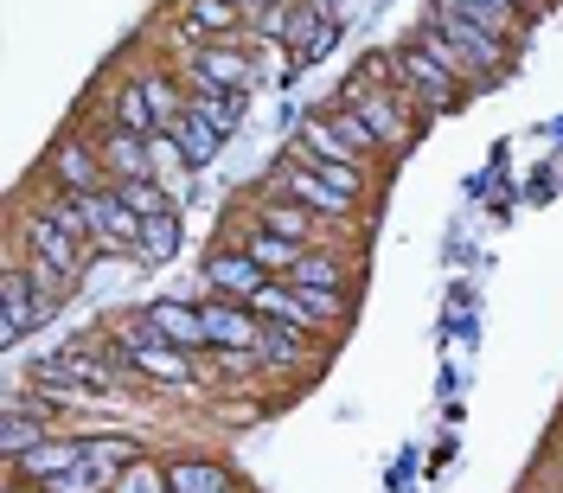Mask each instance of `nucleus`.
Returning a JSON list of instances; mask_svg holds the SVG:
<instances>
[{
  "label": "nucleus",
  "instance_id": "nucleus-24",
  "mask_svg": "<svg viewBox=\"0 0 563 493\" xmlns=\"http://www.w3.org/2000/svg\"><path fill=\"white\" fill-rule=\"evenodd\" d=\"M308 224H314V211L295 206V199H276V206H263V231H276V238H295V244H308Z\"/></svg>",
  "mask_w": 563,
  "mask_h": 493
},
{
  "label": "nucleus",
  "instance_id": "nucleus-32",
  "mask_svg": "<svg viewBox=\"0 0 563 493\" xmlns=\"http://www.w3.org/2000/svg\"><path fill=\"white\" fill-rule=\"evenodd\" d=\"M358 84H372V90H404V77H397V52H372V58L358 65Z\"/></svg>",
  "mask_w": 563,
  "mask_h": 493
},
{
  "label": "nucleus",
  "instance_id": "nucleus-30",
  "mask_svg": "<svg viewBox=\"0 0 563 493\" xmlns=\"http://www.w3.org/2000/svg\"><path fill=\"white\" fill-rule=\"evenodd\" d=\"M115 116H122V129H129V135H154V103H147V90H141V84H129V90H122Z\"/></svg>",
  "mask_w": 563,
  "mask_h": 493
},
{
  "label": "nucleus",
  "instance_id": "nucleus-25",
  "mask_svg": "<svg viewBox=\"0 0 563 493\" xmlns=\"http://www.w3.org/2000/svg\"><path fill=\"white\" fill-rule=\"evenodd\" d=\"M26 282H33V302H38V320L52 315V308H58V302H65V270H52V263H45V256H33V263H26Z\"/></svg>",
  "mask_w": 563,
  "mask_h": 493
},
{
  "label": "nucleus",
  "instance_id": "nucleus-21",
  "mask_svg": "<svg viewBox=\"0 0 563 493\" xmlns=\"http://www.w3.org/2000/svg\"><path fill=\"white\" fill-rule=\"evenodd\" d=\"M244 250L263 263V270H295L301 263V250L308 244H295V238H276V231H250L244 238Z\"/></svg>",
  "mask_w": 563,
  "mask_h": 493
},
{
  "label": "nucleus",
  "instance_id": "nucleus-9",
  "mask_svg": "<svg viewBox=\"0 0 563 493\" xmlns=\"http://www.w3.org/2000/svg\"><path fill=\"white\" fill-rule=\"evenodd\" d=\"M26 244H33V256H45V263H52V270H65V276H77V270H84V250H90V244H77L70 231H58L45 211L26 224Z\"/></svg>",
  "mask_w": 563,
  "mask_h": 493
},
{
  "label": "nucleus",
  "instance_id": "nucleus-16",
  "mask_svg": "<svg viewBox=\"0 0 563 493\" xmlns=\"http://www.w3.org/2000/svg\"><path fill=\"white\" fill-rule=\"evenodd\" d=\"M435 20H442V26L455 33V45L467 52V58H474V70H481V77H493V70H499V39H487L481 26H467V20H455V13H442V7H435Z\"/></svg>",
  "mask_w": 563,
  "mask_h": 493
},
{
  "label": "nucleus",
  "instance_id": "nucleus-5",
  "mask_svg": "<svg viewBox=\"0 0 563 493\" xmlns=\"http://www.w3.org/2000/svg\"><path fill=\"white\" fill-rule=\"evenodd\" d=\"M282 193L295 199V206H308V211H320V218H346L352 211V199L340 193V186H327V179L308 167V161H295L288 174H282Z\"/></svg>",
  "mask_w": 563,
  "mask_h": 493
},
{
  "label": "nucleus",
  "instance_id": "nucleus-29",
  "mask_svg": "<svg viewBox=\"0 0 563 493\" xmlns=\"http://www.w3.org/2000/svg\"><path fill=\"white\" fill-rule=\"evenodd\" d=\"M0 442H7V456L20 461V456H33L38 442H45V429H33L20 404H7V429H0Z\"/></svg>",
  "mask_w": 563,
  "mask_h": 493
},
{
  "label": "nucleus",
  "instance_id": "nucleus-20",
  "mask_svg": "<svg viewBox=\"0 0 563 493\" xmlns=\"http://www.w3.org/2000/svg\"><path fill=\"white\" fill-rule=\"evenodd\" d=\"M301 135H308V154H314V161H365V154H358V147H352L327 116H308V129H301Z\"/></svg>",
  "mask_w": 563,
  "mask_h": 493
},
{
  "label": "nucleus",
  "instance_id": "nucleus-35",
  "mask_svg": "<svg viewBox=\"0 0 563 493\" xmlns=\"http://www.w3.org/2000/svg\"><path fill=\"white\" fill-rule=\"evenodd\" d=\"M487 7H506V13H519V20L531 13V0H487Z\"/></svg>",
  "mask_w": 563,
  "mask_h": 493
},
{
  "label": "nucleus",
  "instance_id": "nucleus-33",
  "mask_svg": "<svg viewBox=\"0 0 563 493\" xmlns=\"http://www.w3.org/2000/svg\"><path fill=\"white\" fill-rule=\"evenodd\" d=\"M231 20H238V0H192V26H206V33H231Z\"/></svg>",
  "mask_w": 563,
  "mask_h": 493
},
{
  "label": "nucleus",
  "instance_id": "nucleus-2",
  "mask_svg": "<svg viewBox=\"0 0 563 493\" xmlns=\"http://www.w3.org/2000/svg\"><path fill=\"white\" fill-rule=\"evenodd\" d=\"M397 77H404V90H410L429 116H442V109L455 103V77L435 65L422 45H404V52H397Z\"/></svg>",
  "mask_w": 563,
  "mask_h": 493
},
{
  "label": "nucleus",
  "instance_id": "nucleus-19",
  "mask_svg": "<svg viewBox=\"0 0 563 493\" xmlns=\"http://www.w3.org/2000/svg\"><path fill=\"white\" fill-rule=\"evenodd\" d=\"M90 449V442H84ZM45 493H109L115 487V468H103V461H84V468H70V474H52V481H38Z\"/></svg>",
  "mask_w": 563,
  "mask_h": 493
},
{
  "label": "nucleus",
  "instance_id": "nucleus-34",
  "mask_svg": "<svg viewBox=\"0 0 563 493\" xmlns=\"http://www.w3.org/2000/svg\"><path fill=\"white\" fill-rule=\"evenodd\" d=\"M333 39H340V26H333V20H320L308 39H295V65H314V58H327V52H333Z\"/></svg>",
  "mask_w": 563,
  "mask_h": 493
},
{
  "label": "nucleus",
  "instance_id": "nucleus-3",
  "mask_svg": "<svg viewBox=\"0 0 563 493\" xmlns=\"http://www.w3.org/2000/svg\"><path fill=\"white\" fill-rule=\"evenodd\" d=\"M206 282L224 295V302H256V288H269V270L250 256V250H224V256H211L206 263Z\"/></svg>",
  "mask_w": 563,
  "mask_h": 493
},
{
  "label": "nucleus",
  "instance_id": "nucleus-11",
  "mask_svg": "<svg viewBox=\"0 0 563 493\" xmlns=\"http://www.w3.org/2000/svg\"><path fill=\"white\" fill-rule=\"evenodd\" d=\"M0 302H7L0 340H26V327L38 320V302H33V282H26V270H7V282H0Z\"/></svg>",
  "mask_w": 563,
  "mask_h": 493
},
{
  "label": "nucleus",
  "instance_id": "nucleus-17",
  "mask_svg": "<svg viewBox=\"0 0 563 493\" xmlns=\"http://www.w3.org/2000/svg\"><path fill=\"white\" fill-rule=\"evenodd\" d=\"M52 174L65 179V193H97V154H90L84 141H65V147L52 154Z\"/></svg>",
  "mask_w": 563,
  "mask_h": 493
},
{
  "label": "nucleus",
  "instance_id": "nucleus-8",
  "mask_svg": "<svg viewBox=\"0 0 563 493\" xmlns=\"http://www.w3.org/2000/svg\"><path fill=\"white\" fill-rule=\"evenodd\" d=\"M192 77H199V90H231V97H250V58L224 52V45L192 52Z\"/></svg>",
  "mask_w": 563,
  "mask_h": 493
},
{
  "label": "nucleus",
  "instance_id": "nucleus-6",
  "mask_svg": "<svg viewBox=\"0 0 563 493\" xmlns=\"http://www.w3.org/2000/svg\"><path fill=\"white\" fill-rule=\"evenodd\" d=\"M346 109L372 129L378 141H404L410 129H404V109L390 103V90H372V84H346Z\"/></svg>",
  "mask_w": 563,
  "mask_h": 493
},
{
  "label": "nucleus",
  "instance_id": "nucleus-26",
  "mask_svg": "<svg viewBox=\"0 0 563 493\" xmlns=\"http://www.w3.org/2000/svg\"><path fill=\"white\" fill-rule=\"evenodd\" d=\"M301 340H308V327H269V333H263V359H269V365H301Z\"/></svg>",
  "mask_w": 563,
  "mask_h": 493
},
{
  "label": "nucleus",
  "instance_id": "nucleus-15",
  "mask_svg": "<svg viewBox=\"0 0 563 493\" xmlns=\"http://www.w3.org/2000/svg\"><path fill=\"white\" fill-rule=\"evenodd\" d=\"M422 52H429V58H435V65L449 70V77H481V70H474V58H467V52H461L455 45V33H449V26H442V20H435V13H429V26H422Z\"/></svg>",
  "mask_w": 563,
  "mask_h": 493
},
{
  "label": "nucleus",
  "instance_id": "nucleus-1",
  "mask_svg": "<svg viewBox=\"0 0 563 493\" xmlns=\"http://www.w3.org/2000/svg\"><path fill=\"white\" fill-rule=\"evenodd\" d=\"M122 347H129V359H135L147 379H161V385H192V352L167 347V340L154 333V320H147V315L122 320Z\"/></svg>",
  "mask_w": 563,
  "mask_h": 493
},
{
  "label": "nucleus",
  "instance_id": "nucleus-22",
  "mask_svg": "<svg viewBox=\"0 0 563 493\" xmlns=\"http://www.w3.org/2000/svg\"><path fill=\"white\" fill-rule=\"evenodd\" d=\"M174 250H179L174 211H161V218H141V244H135V256H147V263H167Z\"/></svg>",
  "mask_w": 563,
  "mask_h": 493
},
{
  "label": "nucleus",
  "instance_id": "nucleus-27",
  "mask_svg": "<svg viewBox=\"0 0 563 493\" xmlns=\"http://www.w3.org/2000/svg\"><path fill=\"white\" fill-rule=\"evenodd\" d=\"M115 199L135 211V218H161V211H167V193H161L154 179H122V186H115Z\"/></svg>",
  "mask_w": 563,
  "mask_h": 493
},
{
  "label": "nucleus",
  "instance_id": "nucleus-7",
  "mask_svg": "<svg viewBox=\"0 0 563 493\" xmlns=\"http://www.w3.org/2000/svg\"><path fill=\"white\" fill-rule=\"evenodd\" d=\"M147 320H154V333H161L167 347H179V352L211 347L206 315H199V308H186V302H154V308H147Z\"/></svg>",
  "mask_w": 563,
  "mask_h": 493
},
{
  "label": "nucleus",
  "instance_id": "nucleus-31",
  "mask_svg": "<svg viewBox=\"0 0 563 493\" xmlns=\"http://www.w3.org/2000/svg\"><path fill=\"white\" fill-rule=\"evenodd\" d=\"M192 109H199V116H211L218 129H238V116H244V97H231V90H199V97H192Z\"/></svg>",
  "mask_w": 563,
  "mask_h": 493
},
{
  "label": "nucleus",
  "instance_id": "nucleus-10",
  "mask_svg": "<svg viewBox=\"0 0 563 493\" xmlns=\"http://www.w3.org/2000/svg\"><path fill=\"white\" fill-rule=\"evenodd\" d=\"M103 167L115 179H154L147 167H154V141L147 135H129V129H115V135L103 141Z\"/></svg>",
  "mask_w": 563,
  "mask_h": 493
},
{
  "label": "nucleus",
  "instance_id": "nucleus-14",
  "mask_svg": "<svg viewBox=\"0 0 563 493\" xmlns=\"http://www.w3.org/2000/svg\"><path fill=\"white\" fill-rule=\"evenodd\" d=\"M435 7H442V13H455V20H467V26H481V33L499 39V45L519 33V13H506V7H487V0H435Z\"/></svg>",
  "mask_w": 563,
  "mask_h": 493
},
{
  "label": "nucleus",
  "instance_id": "nucleus-12",
  "mask_svg": "<svg viewBox=\"0 0 563 493\" xmlns=\"http://www.w3.org/2000/svg\"><path fill=\"white\" fill-rule=\"evenodd\" d=\"M218 141H224V129H218L211 116H199V109L186 103V116L174 122V147H179V154H186L192 167H206L211 154H218Z\"/></svg>",
  "mask_w": 563,
  "mask_h": 493
},
{
  "label": "nucleus",
  "instance_id": "nucleus-4",
  "mask_svg": "<svg viewBox=\"0 0 563 493\" xmlns=\"http://www.w3.org/2000/svg\"><path fill=\"white\" fill-rule=\"evenodd\" d=\"M206 315V333L211 347H244V352H263V320H256V308H238V302H206L199 308Z\"/></svg>",
  "mask_w": 563,
  "mask_h": 493
},
{
  "label": "nucleus",
  "instance_id": "nucleus-23",
  "mask_svg": "<svg viewBox=\"0 0 563 493\" xmlns=\"http://www.w3.org/2000/svg\"><path fill=\"white\" fill-rule=\"evenodd\" d=\"M167 487L174 493H231V481H224L211 461H174V468H167Z\"/></svg>",
  "mask_w": 563,
  "mask_h": 493
},
{
  "label": "nucleus",
  "instance_id": "nucleus-18",
  "mask_svg": "<svg viewBox=\"0 0 563 493\" xmlns=\"http://www.w3.org/2000/svg\"><path fill=\"white\" fill-rule=\"evenodd\" d=\"M256 315H269V320H282V327H314V315H308V302H301V288H256V302H250Z\"/></svg>",
  "mask_w": 563,
  "mask_h": 493
},
{
  "label": "nucleus",
  "instance_id": "nucleus-13",
  "mask_svg": "<svg viewBox=\"0 0 563 493\" xmlns=\"http://www.w3.org/2000/svg\"><path fill=\"white\" fill-rule=\"evenodd\" d=\"M90 449L84 442H38L33 456H20V474L26 481H52V474H70V468H84Z\"/></svg>",
  "mask_w": 563,
  "mask_h": 493
},
{
  "label": "nucleus",
  "instance_id": "nucleus-28",
  "mask_svg": "<svg viewBox=\"0 0 563 493\" xmlns=\"http://www.w3.org/2000/svg\"><path fill=\"white\" fill-rule=\"evenodd\" d=\"M288 276H295V288H340V263L320 256V250H301V263Z\"/></svg>",
  "mask_w": 563,
  "mask_h": 493
}]
</instances>
